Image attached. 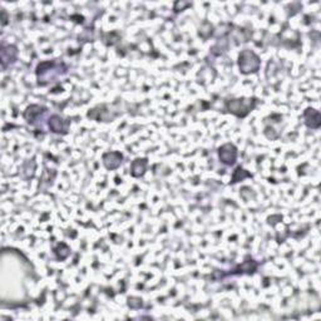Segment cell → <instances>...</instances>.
<instances>
[{
  "mask_svg": "<svg viewBox=\"0 0 321 321\" xmlns=\"http://www.w3.org/2000/svg\"><path fill=\"white\" fill-rule=\"evenodd\" d=\"M67 73V65L60 60H49L43 62L36 67V77L39 86H46L49 82H53L59 75Z\"/></svg>",
  "mask_w": 321,
  "mask_h": 321,
  "instance_id": "obj_1",
  "label": "cell"
},
{
  "mask_svg": "<svg viewBox=\"0 0 321 321\" xmlns=\"http://www.w3.org/2000/svg\"><path fill=\"white\" fill-rule=\"evenodd\" d=\"M48 126L53 133L57 134H67L69 130V121L64 119L58 114H53L48 121Z\"/></svg>",
  "mask_w": 321,
  "mask_h": 321,
  "instance_id": "obj_5",
  "label": "cell"
},
{
  "mask_svg": "<svg viewBox=\"0 0 321 321\" xmlns=\"http://www.w3.org/2000/svg\"><path fill=\"white\" fill-rule=\"evenodd\" d=\"M305 123L309 128L312 130H317L320 127V113L319 110L314 109V108H307L304 113Z\"/></svg>",
  "mask_w": 321,
  "mask_h": 321,
  "instance_id": "obj_9",
  "label": "cell"
},
{
  "mask_svg": "<svg viewBox=\"0 0 321 321\" xmlns=\"http://www.w3.org/2000/svg\"><path fill=\"white\" fill-rule=\"evenodd\" d=\"M18 57V49L15 46H3L2 48V67L7 70L13 63H15Z\"/></svg>",
  "mask_w": 321,
  "mask_h": 321,
  "instance_id": "obj_6",
  "label": "cell"
},
{
  "mask_svg": "<svg viewBox=\"0 0 321 321\" xmlns=\"http://www.w3.org/2000/svg\"><path fill=\"white\" fill-rule=\"evenodd\" d=\"M261 65V60H260L259 55L255 53L254 51L250 49H245L238 55V68L242 74H252L256 73L260 69Z\"/></svg>",
  "mask_w": 321,
  "mask_h": 321,
  "instance_id": "obj_2",
  "label": "cell"
},
{
  "mask_svg": "<svg viewBox=\"0 0 321 321\" xmlns=\"http://www.w3.org/2000/svg\"><path fill=\"white\" fill-rule=\"evenodd\" d=\"M123 156L121 152H108L103 154V165L106 166L107 170H117L122 163Z\"/></svg>",
  "mask_w": 321,
  "mask_h": 321,
  "instance_id": "obj_8",
  "label": "cell"
},
{
  "mask_svg": "<svg viewBox=\"0 0 321 321\" xmlns=\"http://www.w3.org/2000/svg\"><path fill=\"white\" fill-rule=\"evenodd\" d=\"M255 106H256V99L255 98L231 99L226 103V108H227L228 112L240 118L246 117L254 109Z\"/></svg>",
  "mask_w": 321,
  "mask_h": 321,
  "instance_id": "obj_3",
  "label": "cell"
},
{
  "mask_svg": "<svg viewBox=\"0 0 321 321\" xmlns=\"http://www.w3.org/2000/svg\"><path fill=\"white\" fill-rule=\"evenodd\" d=\"M147 165H148L147 158L134 159L132 162V166H131V173H132L133 177H142L146 173Z\"/></svg>",
  "mask_w": 321,
  "mask_h": 321,
  "instance_id": "obj_10",
  "label": "cell"
},
{
  "mask_svg": "<svg viewBox=\"0 0 321 321\" xmlns=\"http://www.w3.org/2000/svg\"><path fill=\"white\" fill-rule=\"evenodd\" d=\"M245 177H251V175L250 173H247L246 171L244 170V168L238 167L237 170L235 171V175H233V178H232V183H236L237 182V180H244Z\"/></svg>",
  "mask_w": 321,
  "mask_h": 321,
  "instance_id": "obj_11",
  "label": "cell"
},
{
  "mask_svg": "<svg viewBox=\"0 0 321 321\" xmlns=\"http://www.w3.org/2000/svg\"><path fill=\"white\" fill-rule=\"evenodd\" d=\"M46 113L47 108L38 106V104H33V106H29L24 112V119L27 121L29 125H36V122L42 119Z\"/></svg>",
  "mask_w": 321,
  "mask_h": 321,
  "instance_id": "obj_7",
  "label": "cell"
},
{
  "mask_svg": "<svg viewBox=\"0 0 321 321\" xmlns=\"http://www.w3.org/2000/svg\"><path fill=\"white\" fill-rule=\"evenodd\" d=\"M220 160L226 166H233L237 159V148L232 143H226L218 148Z\"/></svg>",
  "mask_w": 321,
  "mask_h": 321,
  "instance_id": "obj_4",
  "label": "cell"
}]
</instances>
